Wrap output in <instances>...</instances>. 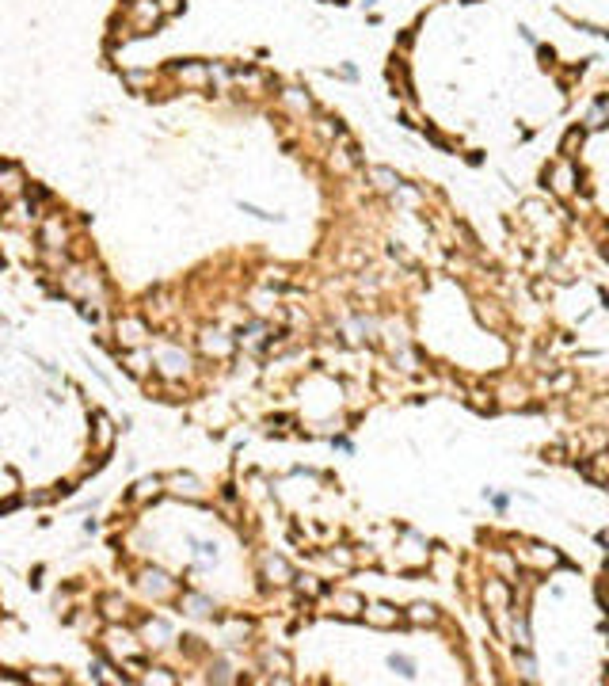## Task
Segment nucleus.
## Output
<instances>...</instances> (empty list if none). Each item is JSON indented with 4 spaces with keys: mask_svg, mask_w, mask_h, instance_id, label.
<instances>
[{
    "mask_svg": "<svg viewBox=\"0 0 609 686\" xmlns=\"http://www.w3.org/2000/svg\"><path fill=\"white\" fill-rule=\"evenodd\" d=\"M107 648H111V656L115 660H122L126 667H134V671H141V644H137V637L134 633H126V629H111L107 633Z\"/></svg>",
    "mask_w": 609,
    "mask_h": 686,
    "instance_id": "obj_1",
    "label": "nucleus"
},
{
    "mask_svg": "<svg viewBox=\"0 0 609 686\" xmlns=\"http://www.w3.org/2000/svg\"><path fill=\"white\" fill-rule=\"evenodd\" d=\"M115 332H118V343L141 347L145 336H149V328H145V320H137V317H122L118 325H115Z\"/></svg>",
    "mask_w": 609,
    "mask_h": 686,
    "instance_id": "obj_2",
    "label": "nucleus"
},
{
    "mask_svg": "<svg viewBox=\"0 0 609 686\" xmlns=\"http://www.w3.org/2000/svg\"><path fill=\"white\" fill-rule=\"evenodd\" d=\"M27 191V180H23V172L15 164H0V195L4 198H15Z\"/></svg>",
    "mask_w": 609,
    "mask_h": 686,
    "instance_id": "obj_3",
    "label": "nucleus"
},
{
    "mask_svg": "<svg viewBox=\"0 0 609 686\" xmlns=\"http://www.w3.org/2000/svg\"><path fill=\"white\" fill-rule=\"evenodd\" d=\"M362 614H365V621H370V625H377V629H393L396 621H400V614H396L388 602H373V607H362Z\"/></svg>",
    "mask_w": 609,
    "mask_h": 686,
    "instance_id": "obj_4",
    "label": "nucleus"
},
{
    "mask_svg": "<svg viewBox=\"0 0 609 686\" xmlns=\"http://www.w3.org/2000/svg\"><path fill=\"white\" fill-rule=\"evenodd\" d=\"M522 561L533 564V568H556V564H560V553H552L548 545H525V549H522Z\"/></svg>",
    "mask_w": 609,
    "mask_h": 686,
    "instance_id": "obj_5",
    "label": "nucleus"
},
{
    "mask_svg": "<svg viewBox=\"0 0 609 686\" xmlns=\"http://www.w3.org/2000/svg\"><path fill=\"white\" fill-rule=\"evenodd\" d=\"M65 286L72 290V294H80V297H100V279L95 274H88V271H72L69 279H65Z\"/></svg>",
    "mask_w": 609,
    "mask_h": 686,
    "instance_id": "obj_6",
    "label": "nucleus"
},
{
    "mask_svg": "<svg viewBox=\"0 0 609 686\" xmlns=\"http://www.w3.org/2000/svg\"><path fill=\"white\" fill-rule=\"evenodd\" d=\"M362 607H365V602L354 591H335V595H331V610H335V614H343V618L362 614Z\"/></svg>",
    "mask_w": 609,
    "mask_h": 686,
    "instance_id": "obj_7",
    "label": "nucleus"
},
{
    "mask_svg": "<svg viewBox=\"0 0 609 686\" xmlns=\"http://www.w3.org/2000/svg\"><path fill=\"white\" fill-rule=\"evenodd\" d=\"M548 180H552V191H556V195H571V187H575V168H571V164H556Z\"/></svg>",
    "mask_w": 609,
    "mask_h": 686,
    "instance_id": "obj_8",
    "label": "nucleus"
},
{
    "mask_svg": "<svg viewBox=\"0 0 609 686\" xmlns=\"http://www.w3.org/2000/svg\"><path fill=\"white\" fill-rule=\"evenodd\" d=\"M129 15H134V23H137V27H152V23L160 20V8L152 4V0H137V4L129 8Z\"/></svg>",
    "mask_w": 609,
    "mask_h": 686,
    "instance_id": "obj_9",
    "label": "nucleus"
},
{
    "mask_svg": "<svg viewBox=\"0 0 609 686\" xmlns=\"http://www.w3.org/2000/svg\"><path fill=\"white\" fill-rule=\"evenodd\" d=\"M175 77H180L187 88H202L209 80V69L206 65H180V69H175Z\"/></svg>",
    "mask_w": 609,
    "mask_h": 686,
    "instance_id": "obj_10",
    "label": "nucleus"
},
{
    "mask_svg": "<svg viewBox=\"0 0 609 686\" xmlns=\"http://www.w3.org/2000/svg\"><path fill=\"white\" fill-rule=\"evenodd\" d=\"M263 568H267V576H271L274 584H290V579H294V568H290V564L282 561V556H267Z\"/></svg>",
    "mask_w": 609,
    "mask_h": 686,
    "instance_id": "obj_11",
    "label": "nucleus"
},
{
    "mask_svg": "<svg viewBox=\"0 0 609 686\" xmlns=\"http://www.w3.org/2000/svg\"><path fill=\"white\" fill-rule=\"evenodd\" d=\"M42 244H46V248H61V244H65L61 217H46V225H42Z\"/></svg>",
    "mask_w": 609,
    "mask_h": 686,
    "instance_id": "obj_12",
    "label": "nucleus"
},
{
    "mask_svg": "<svg viewBox=\"0 0 609 686\" xmlns=\"http://www.w3.org/2000/svg\"><path fill=\"white\" fill-rule=\"evenodd\" d=\"M484 599L491 602L495 610H507V599H510V595H507V587H503L499 579H487V587H484Z\"/></svg>",
    "mask_w": 609,
    "mask_h": 686,
    "instance_id": "obj_13",
    "label": "nucleus"
},
{
    "mask_svg": "<svg viewBox=\"0 0 609 686\" xmlns=\"http://www.w3.org/2000/svg\"><path fill=\"white\" fill-rule=\"evenodd\" d=\"M408 618L416 621V625H434V621H438V610L430 607V602H416V607L408 610Z\"/></svg>",
    "mask_w": 609,
    "mask_h": 686,
    "instance_id": "obj_14",
    "label": "nucleus"
},
{
    "mask_svg": "<svg viewBox=\"0 0 609 686\" xmlns=\"http://www.w3.org/2000/svg\"><path fill=\"white\" fill-rule=\"evenodd\" d=\"M202 347H206L209 354H229L232 351V340H225V336H217V332H206V336H202Z\"/></svg>",
    "mask_w": 609,
    "mask_h": 686,
    "instance_id": "obj_15",
    "label": "nucleus"
},
{
    "mask_svg": "<svg viewBox=\"0 0 609 686\" xmlns=\"http://www.w3.org/2000/svg\"><path fill=\"white\" fill-rule=\"evenodd\" d=\"M111 439H115V427H111V419H107V416H100V423H95V446L107 450V446H111Z\"/></svg>",
    "mask_w": 609,
    "mask_h": 686,
    "instance_id": "obj_16",
    "label": "nucleus"
},
{
    "mask_svg": "<svg viewBox=\"0 0 609 686\" xmlns=\"http://www.w3.org/2000/svg\"><path fill=\"white\" fill-rule=\"evenodd\" d=\"M145 591L168 595V591H172V584H168V576H160V572H149V576H145Z\"/></svg>",
    "mask_w": 609,
    "mask_h": 686,
    "instance_id": "obj_17",
    "label": "nucleus"
},
{
    "mask_svg": "<svg viewBox=\"0 0 609 686\" xmlns=\"http://www.w3.org/2000/svg\"><path fill=\"white\" fill-rule=\"evenodd\" d=\"M172 484H175V492H187V496H198V481L194 477H172Z\"/></svg>",
    "mask_w": 609,
    "mask_h": 686,
    "instance_id": "obj_18",
    "label": "nucleus"
},
{
    "mask_svg": "<svg viewBox=\"0 0 609 686\" xmlns=\"http://www.w3.org/2000/svg\"><path fill=\"white\" fill-rule=\"evenodd\" d=\"M103 607H107V610H103L107 618H122V614H126V602H118L115 595H107V599H103Z\"/></svg>",
    "mask_w": 609,
    "mask_h": 686,
    "instance_id": "obj_19",
    "label": "nucleus"
},
{
    "mask_svg": "<svg viewBox=\"0 0 609 686\" xmlns=\"http://www.w3.org/2000/svg\"><path fill=\"white\" fill-rule=\"evenodd\" d=\"M157 492H160V481L152 477V481H141V484H137L134 496H137V499H149V496H157Z\"/></svg>",
    "mask_w": 609,
    "mask_h": 686,
    "instance_id": "obj_20",
    "label": "nucleus"
},
{
    "mask_svg": "<svg viewBox=\"0 0 609 686\" xmlns=\"http://www.w3.org/2000/svg\"><path fill=\"white\" fill-rule=\"evenodd\" d=\"M297 587H301V595H320V584H316V579H297Z\"/></svg>",
    "mask_w": 609,
    "mask_h": 686,
    "instance_id": "obj_21",
    "label": "nucleus"
},
{
    "mask_svg": "<svg viewBox=\"0 0 609 686\" xmlns=\"http://www.w3.org/2000/svg\"><path fill=\"white\" fill-rule=\"evenodd\" d=\"M31 679H35V683H61V675H54V671H31Z\"/></svg>",
    "mask_w": 609,
    "mask_h": 686,
    "instance_id": "obj_22",
    "label": "nucleus"
},
{
    "mask_svg": "<svg viewBox=\"0 0 609 686\" xmlns=\"http://www.w3.org/2000/svg\"><path fill=\"white\" fill-rule=\"evenodd\" d=\"M373 176H377V183H381V187H388V191L396 187V176H393V172H373Z\"/></svg>",
    "mask_w": 609,
    "mask_h": 686,
    "instance_id": "obj_23",
    "label": "nucleus"
},
{
    "mask_svg": "<svg viewBox=\"0 0 609 686\" xmlns=\"http://www.w3.org/2000/svg\"><path fill=\"white\" fill-rule=\"evenodd\" d=\"M286 100H290V103H294V107H297V111H308V95H297V92H290V95H286Z\"/></svg>",
    "mask_w": 609,
    "mask_h": 686,
    "instance_id": "obj_24",
    "label": "nucleus"
},
{
    "mask_svg": "<svg viewBox=\"0 0 609 686\" xmlns=\"http://www.w3.org/2000/svg\"><path fill=\"white\" fill-rule=\"evenodd\" d=\"M145 679H149V683H175L172 675H164V671H149V675H145Z\"/></svg>",
    "mask_w": 609,
    "mask_h": 686,
    "instance_id": "obj_25",
    "label": "nucleus"
},
{
    "mask_svg": "<svg viewBox=\"0 0 609 686\" xmlns=\"http://www.w3.org/2000/svg\"><path fill=\"white\" fill-rule=\"evenodd\" d=\"M393 667H396L400 675H411V664H408V660H396V656H393Z\"/></svg>",
    "mask_w": 609,
    "mask_h": 686,
    "instance_id": "obj_26",
    "label": "nucleus"
},
{
    "mask_svg": "<svg viewBox=\"0 0 609 686\" xmlns=\"http://www.w3.org/2000/svg\"><path fill=\"white\" fill-rule=\"evenodd\" d=\"M331 168H339V172H347V168H351V160H347V157H331Z\"/></svg>",
    "mask_w": 609,
    "mask_h": 686,
    "instance_id": "obj_27",
    "label": "nucleus"
},
{
    "mask_svg": "<svg viewBox=\"0 0 609 686\" xmlns=\"http://www.w3.org/2000/svg\"><path fill=\"white\" fill-rule=\"evenodd\" d=\"M129 370H137V374L145 370V359H141V354H134V359H129Z\"/></svg>",
    "mask_w": 609,
    "mask_h": 686,
    "instance_id": "obj_28",
    "label": "nucleus"
},
{
    "mask_svg": "<svg viewBox=\"0 0 609 686\" xmlns=\"http://www.w3.org/2000/svg\"><path fill=\"white\" fill-rule=\"evenodd\" d=\"M164 8H168V12H175V8H180V0H164Z\"/></svg>",
    "mask_w": 609,
    "mask_h": 686,
    "instance_id": "obj_29",
    "label": "nucleus"
}]
</instances>
